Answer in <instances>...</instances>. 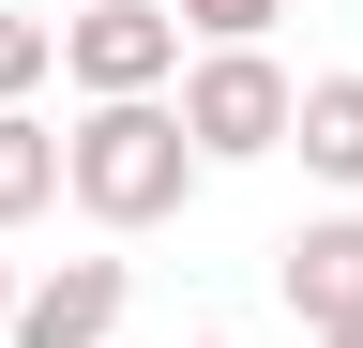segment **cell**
<instances>
[{
  "instance_id": "9",
  "label": "cell",
  "mask_w": 363,
  "mask_h": 348,
  "mask_svg": "<svg viewBox=\"0 0 363 348\" xmlns=\"http://www.w3.org/2000/svg\"><path fill=\"white\" fill-rule=\"evenodd\" d=\"M272 16H288V0H182V30H212V46H257Z\"/></svg>"
},
{
  "instance_id": "4",
  "label": "cell",
  "mask_w": 363,
  "mask_h": 348,
  "mask_svg": "<svg viewBox=\"0 0 363 348\" xmlns=\"http://www.w3.org/2000/svg\"><path fill=\"white\" fill-rule=\"evenodd\" d=\"M121 303H136L121 257H61V273H30V288H16V333H0V348H106V333H121Z\"/></svg>"
},
{
  "instance_id": "2",
  "label": "cell",
  "mask_w": 363,
  "mask_h": 348,
  "mask_svg": "<svg viewBox=\"0 0 363 348\" xmlns=\"http://www.w3.org/2000/svg\"><path fill=\"white\" fill-rule=\"evenodd\" d=\"M61 76H76L91 106L182 91V0H76V16H61Z\"/></svg>"
},
{
  "instance_id": "12",
  "label": "cell",
  "mask_w": 363,
  "mask_h": 348,
  "mask_svg": "<svg viewBox=\"0 0 363 348\" xmlns=\"http://www.w3.org/2000/svg\"><path fill=\"white\" fill-rule=\"evenodd\" d=\"M197 348H242V333H197Z\"/></svg>"
},
{
  "instance_id": "5",
  "label": "cell",
  "mask_w": 363,
  "mask_h": 348,
  "mask_svg": "<svg viewBox=\"0 0 363 348\" xmlns=\"http://www.w3.org/2000/svg\"><path fill=\"white\" fill-rule=\"evenodd\" d=\"M272 288H288V318H303V333H348V318H363V212L288 228V242H272Z\"/></svg>"
},
{
  "instance_id": "7",
  "label": "cell",
  "mask_w": 363,
  "mask_h": 348,
  "mask_svg": "<svg viewBox=\"0 0 363 348\" xmlns=\"http://www.w3.org/2000/svg\"><path fill=\"white\" fill-rule=\"evenodd\" d=\"M45 197H61V137H45L30 106H0V228H30Z\"/></svg>"
},
{
  "instance_id": "8",
  "label": "cell",
  "mask_w": 363,
  "mask_h": 348,
  "mask_svg": "<svg viewBox=\"0 0 363 348\" xmlns=\"http://www.w3.org/2000/svg\"><path fill=\"white\" fill-rule=\"evenodd\" d=\"M61 76V16H0V106H30Z\"/></svg>"
},
{
  "instance_id": "1",
  "label": "cell",
  "mask_w": 363,
  "mask_h": 348,
  "mask_svg": "<svg viewBox=\"0 0 363 348\" xmlns=\"http://www.w3.org/2000/svg\"><path fill=\"white\" fill-rule=\"evenodd\" d=\"M61 197L91 212V228H167L182 197H197V137H182V106H91L61 137Z\"/></svg>"
},
{
  "instance_id": "6",
  "label": "cell",
  "mask_w": 363,
  "mask_h": 348,
  "mask_svg": "<svg viewBox=\"0 0 363 348\" xmlns=\"http://www.w3.org/2000/svg\"><path fill=\"white\" fill-rule=\"evenodd\" d=\"M288 152L318 167V182H363V76H303V121H288Z\"/></svg>"
},
{
  "instance_id": "11",
  "label": "cell",
  "mask_w": 363,
  "mask_h": 348,
  "mask_svg": "<svg viewBox=\"0 0 363 348\" xmlns=\"http://www.w3.org/2000/svg\"><path fill=\"white\" fill-rule=\"evenodd\" d=\"M318 348H363V318H348V333H318Z\"/></svg>"
},
{
  "instance_id": "10",
  "label": "cell",
  "mask_w": 363,
  "mask_h": 348,
  "mask_svg": "<svg viewBox=\"0 0 363 348\" xmlns=\"http://www.w3.org/2000/svg\"><path fill=\"white\" fill-rule=\"evenodd\" d=\"M0 333H16V257H0Z\"/></svg>"
},
{
  "instance_id": "3",
  "label": "cell",
  "mask_w": 363,
  "mask_h": 348,
  "mask_svg": "<svg viewBox=\"0 0 363 348\" xmlns=\"http://www.w3.org/2000/svg\"><path fill=\"white\" fill-rule=\"evenodd\" d=\"M288 121H303V91H288V61H272V46H212L197 76H182V137H197V167L288 152Z\"/></svg>"
}]
</instances>
